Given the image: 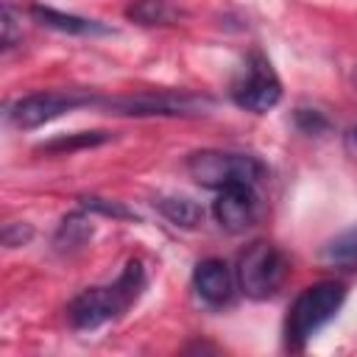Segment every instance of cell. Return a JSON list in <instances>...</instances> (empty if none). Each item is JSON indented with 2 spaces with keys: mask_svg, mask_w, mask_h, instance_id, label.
I'll list each match as a JSON object with an SVG mask.
<instances>
[{
  "mask_svg": "<svg viewBox=\"0 0 357 357\" xmlns=\"http://www.w3.org/2000/svg\"><path fill=\"white\" fill-rule=\"evenodd\" d=\"M126 17L137 25L153 28V25H178L187 17V11L170 0H131L126 6Z\"/></svg>",
  "mask_w": 357,
  "mask_h": 357,
  "instance_id": "cell-11",
  "label": "cell"
},
{
  "mask_svg": "<svg viewBox=\"0 0 357 357\" xmlns=\"http://www.w3.org/2000/svg\"><path fill=\"white\" fill-rule=\"evenodd\" d=\"M351 78H354V86H357V67H354V75Z\"/></svg>",
  "mask_w": 357,
  "mask_h": 357,
  "instance_id": "cell-21",
  "label": "cell"
},
{
  "mask_svg": "<svg viewBox=\"0 0 357 357\" xmlns=\"http://www.w3.org/2000/svg\"><path fill=\"white\" fill-rule=\"evenodd\" d=\"M31 237H33L31 223H20V220H14V223H6V226H3V245H6V248L28 245Z\"/></svg>",
  "mask_w": 357,
  "mask_h": 357,
  "instance_id": "cell-18",
  "label": "cell"
},
{
  "mask_svg": "<svg viewBox=\"0 0 357 357\" xmlns=\"http://www.w3.org/2000/svg\"><path fill=\"white\" fill-rule=\"evenodd\" d=\"M31 17L45 25V28H53V31H61V33H73V36H89V33H109L106 25L95 22V20H84V17H75V14H64V11H56L50 6H39L33 3L31 6Z\"/></svg>",
  "mask_w": 357,
  "mask_h": 357,
  "instance_id": "cell-10",
  "label": "cell"
},
{
  "mask_svg": "<svg viewBox=\"0 0 357 357\" xmlns=\"http://www.w3.org/2000/svg\"><path fill=\"white\" fill-rule=\"evenodd\" d=\"M343 148H346V153L357 162V126L349 128V134H346V139H343Z\"/></svg>",
  "mask_w": 357,
  "mask_h": 357,
  "instance_id": "cell-20",
  "label": "cell"
},
{
  "mask_svg": "<svg viewBox=\"0 0 357 357\" xmlns=\"http://www.w3.org/2000/svg\"><path fill=\"white\" fill-rule=\"evenodd\" d=\"M287 271H290V265L276 245H271L265 240H254L237 257V287L248 298L262 301V298H271L279 293V287L287 279Z\"/></svg>",
  "mask_w": 357,
  "mask_h": 357,
  "instance_id": "cell-3",
  "label": "cell"
},
{
  "mask_svg": "<svg viewBox=\"0 0 357 357\" xmlns=\"http://www.w3.org/2000/svg\"><path fill=\"white\" fill-rule=\"evenodd\" d=\"M92 220L78 209V212H70L61 223H59V229H56V234H53V251L56 254H61V257H70V254H75V251H81L89 240H92Z\"/></svg>",
  "mask_w": 357,
  "mask_h": 357,
  "instance_id": "cell-12",
  "label": "cell"
},
{
  "mask_svg": "<svg viewBox=\"0 0 357 357\" xmlns=\"http://www.w3.org/2000/svg\"><path fill=\"white\" fill-rule=\"evenodd\" d=\"M346 287L340 282H315L304 287L284 318V346L290 351H301L343 307Z\"/></svg>",
  "mask_w": 357,
  "mask_h": 357,
  "instance_id": "cell-2",
  "label": "cell"
},
{
  "mask_svg": "<svg viewBox=\"0 0 357 357\" xmlns=\"http://www.w3.org/2000/svg\"><path fill=\"white\" fill-rule=\"evenodd\" d=\"M156 209L173 223V226H181V229H195L204 218V209L192 201V198H184V195H170V198H159L153 201Z\"/></svg>",
  "mask_w": 357,
  "mask_h": 357,
  "instance_id": "cell-15",
  "label": "cell"
},
{
  "mask_svg": "<svg viewBox=\"0 0 357 357\" xmlns=\"http://www.w3.org/2000/svg\"><path fill=\"white\" fill-rule=\"evenodd\" d=\"M81 209H89V212H98V215H106V218H117V220H134L137 218L120 201H109V198H98V195H84Z\"/></svg>",
  "mask_w": 357,
  "mask_h": 357,
  "instance_id": "cell-16",
  "label": "cell"
},
{
  "mask_svg": "<svg viewBox=\"0 0 357 357\" xmlns=\"http://www.w3.org/2000/svg\"><path fill=\"white\" fill-rule=\"evenodd\" d=\"M112 134L109 131H75V134H67V137H56V139H47L36 148V153H56V156H64V153H75V151H84V148H95V145H103L109 142Z\"/></svg>",
  "mask_w": 357,
  "mask_h": 357,
  "instance_id": "cell-14",
  "label": "cell"
},
{
  "mask_svg": "<svg viewBox=\"0 0 357 357\" xmlns=\"http://www.w3.org/2000/svg\"><path fill=\"white\" fill-rule=\"evenodd\" d=\"M20 39H22V33H17L14 14H11V8L6 6V8H3V39H0V45H3V50H11Z\"/></svg>",
  "mask_w": 357,
  "mask_h": 357,
  "instance_id": "cell-19",
  "label": "cell"
},
{
  "mask_svg": "<svg viewBox=\"0 0 357 357\" xmlns=\"http://www.w3.org/2000/svg\"><path fill=\"white\" fill-rule=\"evenodd\" d=\"M296 126H298V131H304L310 137H321V134L329 131L332 123L318 109H296Z\"/></svg>",
  "mask_w": 357,
  "mask_h": 357,
  "instance_id": "cell-17",
  "label": "cell"
},
{
  "mask_svg": "<svg viewBox=\"0 0 357 357\" xmlns=\"http://www.w3.org/2000/svg\"><path fill=\"white\" fill-rule=\"evenodd\" d=\"M145 271L139 259H131L114 284L109 287H89L75 296L67 307V318L75 329H98L114 318H120L142 293Z\"/></svg>",
  "mask_w": 357,
  "mask_h": 357,
  "instance_id": "cell-1",
  "label": "cell"
},
{
  "mask_svg": "<svg viewBox=\"0 0 357 357\" xmlns=\"http://www.w3.org/2000/svg\"><path fill=\"white\" fill-rule=\"evenodd\" d=\"M212 215L226 231H245L259 218V198L254 192V184H231L218 190V198L212 201Z\"/></svg>",
  "mask_w": 357,
  "mask_h": 357,
  "instance_id": "cell-8",
  "label": "cell"
},
{
  "mask_svg": "<svg viewBox=\"0 0 357 357\" xmlns=\"http://www.w3.org/2000/svg\"><path fill=\"white\" fill-rule=\"evenodd\" d=\"M321 262L337 271H357V223L326 240L321 248Z\"/></svg>",
  "mask_w": 357,
  "mask_h": 357,
  "instance_id": "cell-13",
  "label": "cell"
},
{
  "mask_svg": "<svg viewBox=\"0 0 357 357\" xmlns=\"http://www.w3.org/2000/svg\"><path fill=\"white\" fill-rule=\"evenodd\" d=\"M187 173L209 190H223L231 184H254L262 178L265 167L257 156L229 153V151H195L187 156Z\"/></svg>",
  "mask_w": 357,
  "mask_h": 357,
  "instance_id": "cell-4",
  "label": "cell"
},
{
  "mask_svg": "<svg viewBox=\"0 0 357 357\" xmlns=\"http://www.w3.org/2000/svg\"><path fill=\"white\" fill-rule=\"evenodd\" d=\"M229 95L240 109L254 112V114H265L282 100V84H279L271 61L254 50L243 61L240 73L231 78Z\"/></svg>",
  "mask_w": 357,
  "mask_h": 357,
  "instance_id": "cell-6",
  "label": "cell"
},
{
  "mask_svg": "<svg viewBox=\"0 0 357 357\" xmlns=\"http://www.w3.org/2000/svg\"><path fill=\"white\" fill-rule=\"evenodd\" d=\"M100 106L128 117H195L206 114L215 100L198 92H139L126 98H100Z\"/></svg>",
  "mask_w": 357,
  "mask_h": 357,
  "instance_id": "cell-5",
  "label": "cell"
},
{
  "mask_svg": "<svg viewBox=\"0 0 357 357\" xmlns=\"http://www.w3.org/2000/svg\"><path fill=\"white\" fill-rule=\"evenodd\" d=\"M192 287L198 293V298L209 307H226L231 304L234 298V276H231V268L218 259V257H209V259H201L192 271Z\"/></svg>",
  "mask_w": 357,
  "mask_h": 357,
  "instance_id": "cell-9",
  "label": "cell"
},
{
  "mask_svg": "<svg viewBox=\"0 0 357 357\" xmlns=\"http://www.w3.org/2000/svg\"><path fill=\"white\" fill-rule=\"evenodd\" d=\"M78 106H100V98L92 92H81V89H56V92H33L20 98L11 109H8V120L20 128V131H31L39 128Z\"/></svg>",
  "mask_w": 357,
  "mask_h": 357,
  "instance_id": "cell-7",
  "label": "cell"
}]
</instances>
